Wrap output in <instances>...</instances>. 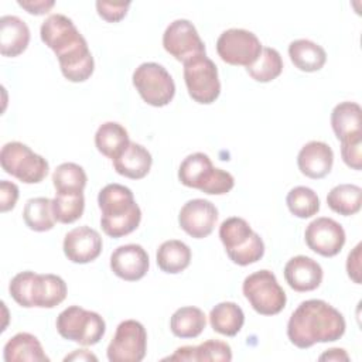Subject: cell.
Here are the masks:
<instances>
[{
	"label": "cell",
	"mask_w": 362,
	"mask_h": 362,
	"mask_svg": "<svg viewBox=\"0 0 362 362\" xmlns=\"http://www.w3.org/2000/svg\"><path fill=\"white\" fill-rule=\"evenodd\" d=\"M232 359V349L229 344L219 341V339H208L197 346L185 345L175 349V352L164 361H226L229 362Z\"/></svg>",
	"instance_id": "23"
},
{
	"label": "cell",
	"mask_w": 362,
	"mask_h": 362,
	"mask_svg": "<svg viewBox=\"0 0 362 362\" xmlns=\"http://www.w3.org/2000/svg\"><path fill=\"white\" fill-rule=\"evenodd\" d=\"M218 221L216 206L202 198L187 201L178 214V223L181 229L195 239L206 238L212 233Z\"/></svg>",
	"instance_id": "16"
},
{
	"label": "cell",
	"mask_w": 362,
	"mask_h": 362,
	"mask_svg": "<svg viewBox=\"0 0 362 362\" xmlns=\"http://www.w3.org/2000/svg\"><path fill=\"white\" fill-rule=\"evenodd\" d=\"M88 177L85 170L75 163L59 164L52 174L55 194H76L83 192Z\"/></svg>",
	"instance_id": "33"
},
{
	"label": "cell",
	"mask_w": 362,
	"mask_h": 362,
	"mask_svg": "<svg viewBox=\"0 0 362 362\" xmlns=\"http://www.w3.org/2000/svg\"><path fill=\"white\" fill-rule=\"evenodd\" d=\"M328 206L344 216H351L359 212L362 204V189L355 184L335 185L327 195Z\"/></svg>",
	"instance_id": "32"
},
{
	"label": "cell",
	"mask_w": 362,
	"mask_h": 362,
	"mask_svg": "<svg viewBox=\"0 0 362 362\" xmlns=\"http://www.w3.org/2000/svg\"><path fill=\"white\" fill-rule=\"evenodd\" d=\"M184 64V81L189 96L201 103L215 102L221 93V82L215 62L206 54L195 55Z\"/></svg>",
	"instance_id": "11"
},
{
	"label": "cell",
	"mask_w": 362,
	"mask_h": 362,
	"mask_svg": "<svg viewBox=\"0 0 362 362\" xmlns=\"http://www.w3.org/2000/svg\"><path fill=\"white\" fill-rule=\"evenodd\" d=\"M164 49L180 62L205 54V44L195 25L187 18L171 21L163 34Z\"/></svg>",
	"instance_id": "14"
},
{
	"label": "cell",
	"mask_w": 362,
	"mask_h": 362,
	"mask_svg": "<svg viewBox=\"0 0 362 362\" xmlns=\"http://www.w3.org/2000/svg\"><path fill=\"white\" fill-rule=\"evenodd\" d=\"M42 42L51 48L59 62L62 75L71 82H83L90 78L95 61L85 37L71 18L64 14H51L41 24Z\"/></svg>",
	"instance_id": "1"
},
{
	"label": "cell",
	"mask_w": 362,
	"mask_h": 362,
	"mask_svg": "<svg viewBox=\"0 0 362 362\" xmlns=\"http://www.w3.org/2000/svg\"><path fill=\"white\" fill-rule=\"evenodd\" d=\"M322 267L308 256H294L284 266V279L287 284L298 293L311 291L320 287L322 281Z\"/></svg>",
	"instance_id": "19"
},
{
	"label": "cell",
	"mask_w": 362,
	"mask_h": 362,
	"mask_svg": "<svg viewBox=\"0 0 362 362\" xmlns=\"http://www.w3.org/2000/svg\"><path fill=\"white\" fill-rule=\"evenodd\" d=\"M148 266L150 262L147 252L143 249V246L136 243L122 245L110 255L112 272L126 281L143 279L148 270Z\"/></svg>",
	"instance_id": "18"
},
{
	"label": "cell",
	"mask_w": 362,
	"mask_h": 362,
	"mask_svg": "<svg viewBox=\"0 0 362 362\" xmlns=\"http://www.w3.org/2000/svg\"><path fill=\"white\" fill-rule=\"evenodd\" d=\"M102 238L90 226H78L69 230L64 238V253L72 263L85 264L93 262L102 252Z\"/></svg>",
	"instance_id": "17"
},
{
	"label": "cell",
	"mask_w": 362,
	"mask_h": 362,
	"mask_svg": "<svg viewBox=\"0 0 362 362\" xmlns=\"http://www.w3.org/2000/svg\"><path fill=\"white\" fill-rule=\"evenodd\" d=\"M30 42V28L17 16L0 18V52L4 57H17L25 51Z\"/></svg>",
	"instance_id": "22"
},
{
	"label": "cell",
	"mask_w": 362,
	"mask_h": 362,
	"mask_svg": "<svg viewBox=\"0 0 362 362\" xmlns=\"http://www.w3.org/2000/svg\"><path fill=\"white\" fill-rule=\"evenodd\" d=\"M247 74L257 82H270L276 79L283 71V59L277 49L263 47L257 59L246 66Z\"/></svg>",
	"instance_id": "34"
},
{
	"label": "cell",
	"mask_w": 362,
	"mask_h": 362,
	"mask_svg": "<svg viewBox=\"0 0 362 362\" xmlns=\"http://www.w3.org/2000/svg\"><path fill=\"white\" fill-rule=\"evenodd\" d=\"M243 310L233 301H222L209 313V324L214 331L226 337H235L243 327Z\"/></svg>",
	"instance_id": "27"
},
{
	"label": "cell",
	"mask_w": 362,
	"mask_h": 362,
	"mask_svg": "<svg viewBox=\"0 0 362 362\" xmlns=\"http://www.w3.org/2000/svg\"><path fill=\"white\" fill-rule=\"evenodd\" d=\"M8 291L14 301L24 308H54L65 300L68 288L64 279L57 274H38L25 270L11 279Z\"/></svg>",
	"instance_id": "4"
},
{
	"label": "cell",
	"mask_w": 362,
	"mask_h": 362,
	"mask_svg": "<svg viewBox=\"0 0 362 362\" xmlns=\"http://www.w3.org/2000/svg\"><path fill=\"white\" fill-rule=\"evenodd\" d=\"M0 164L7 174L25 184L41 182L49 170L48 161L42 156L20 141H8L1 147Z\"/></svg>",
	"instance_id": "9"
},
{
	"label": "cell",
	"mask_w": 362,
	"mask_h": 362,
	"mask_svg": "<svg viewBox=\"0 0 362 362\" xmlns=\"http://www.w3.org/2000/svg\"><path fill=\"white\" fill-rule=\"evenodd\" d=\"M23 219L25 225L35 232L51 230L55 225L52 212V199L45 197L30 198L23 209Z\"/></svg>",
	"instance_id": "31"
},
{
	"label": "cell",
	"mask_w": 362,
	"mask_h": 362,
	"mask_svg": "<svg viewBox=\"0 0 362 362\" xmlns=\"http://www.w3.org/2000/svg\"><path fill=\"white\" fill-rule=\"evenodd\" d=\"M260 40L249 30L229 28L216 40V52L229 65L249 66L262 52Z\"/></svg>",
	"instance_id": "13"
},
{
	"label": "cell",
	"mask_w": 362,
	"mask_h": 362,
	"mask_svg": "<svg viewBox=\"0 0 362 362\" xmlns=\"http://www.w3.org/2000/svg\"><path fill=\"white\" fill-rule=\"evenodd\" d=\"M288 211L297 218H311L320 211V198L308 187L298 185L288 191L286 197Z\"/></svg>",
	"instance_id": "35"
},
{
	"label": "cell",
	"mask_w": 362,
	"mask_h": 362,
	"mask_svg": "<svg viewBox=\"0 0 362 362\" xmlns=\"http://www.w3.org/2000/svg\"><path fill=\"white\" fill-rule=\"evenodd\" d=\"M242 291L250 307L262 315H276L286 307V293L270 270H257L249 274Z\"/></svg>",
	"instance_id": "8"
},
{
	"label": "cell",
	"mask_w": 362,
	"mask_h": 362,
	"mask_svg": "<svg viewBox=\"0 0 362 362\" xmlns=\"http://www.w3.org/2000/svg\"><path fill=\"white\" fill-rule=\"evenodd\" d=\"M112 163L117 174L130 180H141L148 174L153 158L146 147L139 143L130 141L124 147V150L112 160Z\"/></svg>",
	"instance_id": "21"
},
{
	"label": "cell",
	"mask_w": 362,
	"mask_h": 362,
	"mask_svg": "<svg viewBox=\"0 0 362 362\" xmlns=\"http://www.w3.org/2000/svg\"><path fill=\"white\" fill-rule=\"evenodd\" d=\"M361 247H362V245L358 243L352 249V252H349L348 259H346L348 276L356 284H361Z\"/></svg>",
	"instance_id": "40"
},
{
	"label": "cell",
	"mask_w": 362,
	"mask_h": 362,
	"mask_svg": "<svg viewBox=\"0 0 362 362\" xmlns=\"http://www.w3.org/2000/svg\"><path fill=\"white\" fill-rule=\"evenodd\" d=\"M3 358L6 362H48L41 342L37 337L28 332H18L10 338L3 349Z\"/></svg>",
	"instance_id": "24"
},
{
	"label": "cell",
	"mask_w": 362,
	"mask_h": 362,
	"mask_svg": "<svg viewBox=\"0 0 362 362\" xmlns=\"http://www.w3.org/2000/svg\"><path fill=\"white\" fill-rule=\"evenodd\" d=\"M102 212V230L110 238H122L137 229L141 221V209L134 201L130 188L122 184H107L98 195Z\"/></svg>",
	"instance_id": "3"
},
{
	"label": "cell",
	"mask_w": 362,
	"mask_h": 362,
	"mask_svg": "<svg viewBox=\"0 0 362 362\" xmlns=\"http://www.w3.org/2000/svg\"><path fill=\"white\" fill-rule=\"evenodd\" d=\"M130 143L127 130L117 122L102 123L95 133V146L107 158H116Z\"/></svg>",
	"instance_id": "28"
},
{
	"label": "cell",
	"mask_w": 362,
	"mask_h": 362,
	"mask_svg": "<svg viewBox=\"0 0 362 362\" xmlns=\"http://www.w3.org/2000/svg\"><path fill=\"white\" fill-rule=\"evenodd\" d=\"M55 325L62 338L83 346L98 344L106 331L105 320L98 313L79 305H71L61 311Z\"/></svg>",
	"instance_id": "7"
},
{
	"label": "cell",
	"mask_w": 362,
	"mask_h": 362,
	"mask_svg": "<svg viewBox=\"0 0 362 362\" xmlns=\"http://www.w3.org/2000/svg\"><path fill=\"white\" fill-rule=\"evenodd\" d=\"M344 315L324 300H305L293 311L287 322V337L293 345L305 349L318 342H332L345 332Z\"/></svg>",
	"instance_id": "2"
},
{
	"label": "cell",
	"mask_w": 362,
	"mask_h": 362,
	"mask_svg": "<svg viewBox=\"0 0 362 362\" xmlns=\"http://www.w3.org/2000/svg\"><path fill=\"white\" fill-rule=\"evenodd\" d=\"M133 85L141 99L156 107L168 105L175 95L170 72L157 62H143L133 72Z\"/></svg>",
	"instance_id": "10"
},
{
	"label": "cell",
	"mask_w": 362,
	"mask_h": 362,
	"mask_svg": "<svg viewBox=\"0 0 362 362\" xmlns=\"http://www.w3.org/2000/svg\"><path fill=\"white\" fill-rule=\"evenodd\" d=\"M17 3L20 7L27 10L30 14H35V16L48 13L55 4L52 0H49V1H47V0H18Z\"/></svg>",
	"instance_id": "41"
},
{
	"label": "cell",
	"mask_w": 362,
	"mask_h": 362,
	"mask_svg": "<svg viewBox=\"0 0 362 362\" xmlns=\"http://www.w3.org/2000/svg\"><path fill=\"white\" fill-rule=\"evenodd\" d=\"M345 230L341 223L327 216L311 221L304 233L307 246L324 257L337 256L345 245Z\"/></svg>",
	"instance_id": "15"
},
{
	"label": "cell",
	"mask_w": 362,
	"mask_h": 362,
	"mask_svg": "<svg viewBox=\"0 0 362 362\" xmlns=\"http://www.w3.org/2000/svg\"><path fill=\"white\" fill-rule=\"evenodd\" d=\"M64 361H98V358L88 349H76L71 355H66Z\"/></svg>",
	"instance_id": "43"
},
{
	"label": "cell",
	"mask_w": 362,
	"mask_h": 362,
	"mask_svg": "<svg viewBox=\"0 0 362 362\" xmlns=\"http://www.w3.org/2000/svg\"><path fill=\"white\" fill-rule=\"evenodd\" d=\"M130 7V3H110V1H96V10L98 14L109 21V23H116L120 21L126 13L127 8Z\"/></svg>",
	"instance_id": "38"
},
{
	"label": "cell",
	"mask_w": 362,
	"mask_h": 362,
	"mask_svg": "<svg viewBox=\"0 0 362 362\" xmlns=\"http://www.w3.org/2000/svg\"><path fill=\"white\" fill-rule=\"evenodd\" d=\"M334 164L332 148L318 140L308 141L297 154V165L301 174L308 178L320 180L329 174Z\"/></svg>",
	"instance_id": "20"
},
{
	"label": "cell",
	"mask_w": 362,
	"mask_h": 362,
	"mask_svg": "<svg viewBox=\"0 0 362 362\" xmlns=\"http://www.w3.org/2000/svg\"><path fill=\"white\" fill-rule=\"evenodd\" d=\"M320 361H349L348 354L342 348H331L318 358Z\"/></svg>",
	"instance_id": "42"
},
{
	"label": "cell",
	"mask_w": 362,
	"mask_h": 362,
	"mask_svg": "<svg viewBox=\"0 0 362 362\" xmlns=\"http://www.w3.org/2000/svg\"><path fill=\"white\" fill-rule=\"evenodd\" d=\"M288 55L294 66L303 72L320 71L327 61L325 49L307 38L291 41L288 45Z\"/></svg>",
	"instance_id": "26"
},
{
	"label": "cell",
	"mask_w": 362,
	"mask_h": 362,
	"mask_svg": "<svg viewBox=\"0 0 362 362\" xmlns=\"http://www.w3.org/2000/svg\"><path fill=\"white\" fill-rule=\"evenodd\" d=\"M219 239L235 264L247 266L256 263L264 255L263 239L243 218L230 216L225 219L219 226Z\"/></svg>",
	"instance_id": "6"
},
{
	"label": "cell",
	"mask_w": 362,
	"mask_h": 362,
	"mask_svg": "<svg viewBox=\"0 0 362 362\" xmlns=\"http://www.w3.org/2000/svg\"><path fill=\"white\" fill-rule=\"evenodd\" d=\"M178 180L182 185L199 189L209 195L228 194L235 178L230 173L212 165L211 158L205 153H192L187 156L178 168Z\"/></svg>",
	"instance_id": "5"
},
{
	"label": "cell",
	"mask_w": 362,
	"mask_h": 362,
	"mask_svg": "<svg viewBox=\"0 0 362 362\" xmlns=\"http://www.w3.org/2000/svg\"><path fill=\"white\" fill-rule=\"evenodd\" d=\"M147 351V332L141 322L136 320L122 321L115 337L107 345V359L110 362H140Z\"/></svg>",
	"instance_id": "12"
},
{
	"label": "cell",
	"mask_w": 362,
	"mask_h": 362,
	"mask_svg": "<svg viewBox=\"0 0 362 362\" xmlns=\"http://www.w3.org/2000/svg\"><path fill=\"white\" fill-rule=\"evenodd\" d=\"M18 199V187L14 182L7 180H1L0 182V209L1 212H7L16 206Z\"/></svg>",
	"instance_id": "39"
},
{
	"label": "cell",
	"mask_w": 362,
	"mask_h": 362,
	"mask_svg": "<svg viewBox=\"0 0 362 362\" xmlns=\"http://www.w3.org/2000/svg\"><path fill=\"white\" fill-rule=\"evenodd\" d=\"M85 209L83 192L55 194L52 199L54 218L59 223H72L78 221Z\"/></svg>",
	"instance_id": "36"
},
{
	"label": "cell",
	"mask_w": 362,
	"mask_h": 362,
	"mask_svg": "<svg viewBox=\"0 0 362 362\" xmlns=\"http://www.w3.org/2000/svg\"><path fill=\"white\" fill-rule=\"evenodd\" d=\"M361 124L362 109L356 102H341L331 112V127L339 141L362 134Z\"/></svg>",
	"instance_id": "25"
},
{
	"label": "cell",
	"mask_w": 362,
	"mask_h": 362,
	"mask_svg": "<svg viewBox=\"0 0 362 362\" xmlns=\"http://www.w3.org/2000/svg\"><path fill=\"white\" fill-rule=\"evenodd\" d=\"M157 264L164 273L177 274L185 270L191 262V249L178 239H170L157 249Z\"/></svg>",
	"instance_id": "29"
},
{
	"label": "cell",
	"mask_w": 362,
	"mask_h": 362,
	"mask_svg": "<svg viewBox=\"0 0 362 362\" xmlns=\"http://www.w3.org/2000/svg\"><path fill=\"white\" fill-rule=\"evenodd\" d=\"M206 325V317L198 307L187 305L178 308L170 320L171 332L178 338H197Z\"/></svg>",
	"instance_id": "30"
},
{
	"label": "cell",
	"mask_w": 362,
	"mask_h": 362,
	"mask_svg": "<svg viewBox=\"0 0 362 362\" xmlns=\"http://www.w3.org/2000/svg\"><path fill=\"white\" fill-rule=\"evenodd\" d=\"M362 134L341 140V156L344 163L352 170L362 168Z\"/></svg>",
	"instance_id": "37"
}]
</instances>
